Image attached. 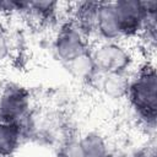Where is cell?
Masks as SVG:
<instances>
[{
    "instance_id": "277c9868",
    "label": "cell",
    "mask_w": 157,
    "mask_h": 157,
    "mask_svg": "<svg viewBox=\"0 0 157 157\" xmlns=\"http://www.w3.org/2000/svg\"><path fill=\"white\" fill-rule=\"evenodd\" d=\"M26 107V97L20 91H11L6 93L0 103V114L4 119L10 120L21 115Z\"/></svg>"
},
{
    "instance_id": "52a82bcc",
    "label": "cell",
    "mask_w": 157,
    "mask_h": 157,
    "mask_svg": "<svg viewBox=\"0 0 157 157\" xmlns=\"http://www.w3.org/2000/svg\"><path fill=\"white\" fill-rule=\"evenodd\" d=\"M17 144V129L10 123L0 124V156H7Z\"/></svg>"
},
{
    "instance_id": "6da1fadb",
    "label": "cell",
    "mask_w": 157,
    "mask_h": 157,
    "mask_svg": "<svg viewBox=\"0 0 157 157\" xmlns=\"http://www.w3.org/2000/svg\"><path fill=\"white\" fill-rule=\"evenodd\" d=\"M156 87V75L153 71L141 74L131 87V97L136 108L147 117H155Z\"/></svg>"
},
{
    "instance_id": "ba28073f",
    "label": "cell",
    "mask_w": 157,
    "mask_h": 157,
    "mask_svg": "<svg viewBox=\"0 0 157 157\" xmlns=\"http://www.w3.org/2000/svg\"><path fill=\"white\" fill-rule=\"evenodd\" d=\"M82 157H103L104 146L97 136H87L82 144H80Z\"/></svg>"
},
{
    "instance_id": "5b68a950",
    "label": "cell",
    "mask_w": 157,
    "mask_h": 157,
    "mask_svg": "<svg viewBox=\"0 0 157 157\" xmlns=\"http://www.w3.org/2000/svg\"><path fill=\"white\" fill-rule=\"evenodd\" d=\"M58 48H59L58 49L59 53L66 59L74 60L81 56V42H80V38L74 32L65 33L59 39Z\"/></svg>"
},
{
    "instance_id": "3957f363",
    "label": "cell",
    "mask_w": 157,
    "mask_h": 157,
    "mask_svg": "<svg viewBox=\"0 0 157 157\" xmlns=\"http://www.w3.org/2000/svg\"><path fill=\"white\" fill-rule=\"evenodd\" d=\"M96 61L102 69L117 72L126 65L128 56L120 48L115 45H107L97 52Z\"/></svg>"
},
{
    "instance_id": "8992f818",
    "label": "cell",
    "mask_w": 157,
    "mask_h": 157,
    "mask_svg": "<svg viewBox=\"0 0 157 157\" xmlns=\"http://www.w3.org/2000/svg\"><path fill=\"white\" fill-rule=\"evenodd\" d=\"M98 25L101 27V31L107 36H113L119 32V26H118L114 6L108 5V6L99 9Z\"/></svg>"
},
{
    "instance_id": "7a4b0ae2",
    "label": "cell",
    "mask_w": 157,
    "mask_h": 157,
    "mask_svg": "<svg viewBox=\"0 0 157 157\" xmlns=\"http://www.w3.org/2000/svg\"><path fill=\"white\" fill-rule=\"evenodd\" d=\"M114 10L119 31L132 32L140 26L145 9L136 1H121L114 6Z\"/></svg>"
}]
</instances>
